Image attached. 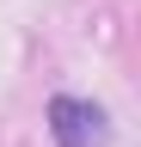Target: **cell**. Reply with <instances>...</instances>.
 Instances as JSON below:
<instances>
[{
  "mask_svg": "<svg viewBox=\"0 0 141 147\" xmlns=\"http://www.w3.org/2000/svg\"><path fill=\"white\" fill-rule=\"evenodd\" d=\"M43 117H49L55 147H111V117H104V104H92V98L55 92Z\"/></svg>",
  "mask_w": 141,
  "mask_h": 147,
  "instance_id": "6da1fadb",
  "label": "cell"
}]
</instances>
